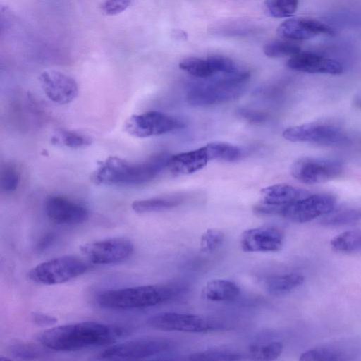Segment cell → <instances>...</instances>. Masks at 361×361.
Segmentation results:
<instances>
[{"label":"cell","mask_w":361,"mask_h":361,"mask_svg":"<svg viewBox=\"0 0 361 361\" xmlns=\"http://www.w3.org/2000/svg\"><path fill=\"white\" fill-rule=\"evenodd\" d=\"M127 334L123 326L90 321L47 329L37 340L47 349L67 352L111 344Z\"/></svg>","instance_id":"1"},{"label":"cell","mask_w":361,"mask_h":361,"mask_svg":"<svg viewBox=\"0 0 361 361\" xmlns=\"http://www.w3.org/2000/svg\"><path fill=\"white\" fill-rule=\"evenodd\" d=\"M170 156L159 153L142 163H131L118 157L101 162L92 174L97 184L137 185L152 180L164 167Z\"/></svg>","instance_id":"2"},{"label":"cell","mask_w":361,"mask_h":361,"mask_svg":"<svg viewBox=\"0 0 361 361\" xmlns=\"http://www.w3.org/2000/svg\"><path fill=\"white\" fill-rule=\"evenodd\" d=\"M176 290L168 285H148L105 290L97 295L101 307L131 310L153 307L172 298Z\"/></svg>","instance_id":"3"},{"label":"cell","mask_w":361,"mask_h":361,"mask_svg":"<svg viewBox=\"0 0 361 361\" xmlns=\"http://www.w3.org/2000/svg\"><path fill=\"white\" fill-rule=\"evenodd\" d=\"M90 263L73 255H65L41 262L30 269L29 279L37 283L57 285L83 275Z\"/></svg>","instance_id":"4"},{"label":"cell","mask_w":361,"mask_h":361,"mask_svg":"<svg viewBox=\"0 0 361 361\" xmlns=\"http://www.w3.org/2000/svg\"><path fill=\"white\" fill-rule=\"evenodd\" d=\"M249 77L247 72L240 71L195 87L188 93V102L194 106H207L232 100L243 92L244 83Z\"/></svg>","instance_id":"5"},{"label":"cell","mask_w":361,"mask_h":361,"mask_svg":"<svg viewBox=\"0 0 361 361\" xmlns=\"http://www.w3.org/2000/svg\"><path fill=\"white\" fill-rule=\"evenodd\" d=\"M171 343L160 338H143L112 345L100 352L99 360H141L159 355L171 348Z\"/></svg>","instance_id":"6"},{"label":"cell","mask_w":361,"mask_h":361,"mask_svg":"<svg viewBox=\"0 0 361 361\" xmlns=\"http://www.w3.org/2000/svg\"><path fill=\"white\" fill-rule=\"evenodd\" d=\"M283 137L290 142H308L323 146L343 143L346 137L338 126L329 122H310L286 128Z\"/></svg>","instance_id":"7"},{"label":"cell","mask_w":361,"mask_h":361,"mask_svg":"<svg viewBox=\"0 0 361 361\" xmlns=\"http://www.w3.org/2000/svg\"><path fill=\"white\" fill-rule=\"evenodd\" d=\"M336 204V199L331 194L307 195L280 207L278 215L293 222L305 223L330 213Z\"/></svg>","instance_id":"8"},{"label":"cell","mask_w":361,"mask_h":361,"mask_svg":"<svg viewBox=\"0 0 361 361\" xmlns=\"http://www.w3.org/2000/svg\"><path fill=\"white\" fill-rule=\"evenodd\" d=\"M185 126L181 120L164 113L151 111L133 115L124 124V130L140 138L160 135Z\"/></svg>","instance_id":"9"},{"label":"cell","mask_w":361,"mask_h":361,"mask_svg":"<svg viewBox=\"0 0 361 361\" xmlns=\"http://www.w3.org/2000/svg\"><path fill=\"white\" fill-rule=\"evenodd\" d=\"M80 250L91 264H111L128 259L133 252L134 245L126 238L115 237L87 243Z\"/></svg>","instance_id":"10"},{"label":"cell","mask_w":361,"mask_h":361,"mask_svg":"<svg viewBox=\"0 0 361 361\" xmlns=\"http://www.w3.org/2000/svg\"><path fill=\"white\" fill-rule=\"evenodd\" d=\"M343 172L342 164L334 159L303 157L295 161L291 175L305 184L326 183L338 177Z\"/></svg>","instance_id":"11"},{"label":"cell","mask_w":361,"mask_h":361,"mask_svg":"<svg viewBox=\"0 0 361 361\" xmlns=\"http://www.w3.org/2000/svg\"><path fill=\"white\" fill-rule=\"evenodd\" d=\"M147 324L154 329L164 331L203 333L216 328L212 320L198 315L161 312L148 318Z\"/></svg>","instance_id":"12"},{"label":"cell","mask_w":361,"mask_h":361,"mask_svg":"<svg viewBox=\"0 0 361 361\" xmlns=\"http://www.w3.org/2000/svg\"><path fill=\"white\" fill-rule=\"evenodd\" d=\"M283 243V233L273 226L250 228L244 231L240 237V247L245 252H277Z\"/></svg>","instance_id":"13"},{"label":"cell","mask_w":361,"mask_h":361,"mask_svg":"<svg viewBox=\"0 0 361 361\" xmlns=\"http://www.w3.org/2000/svg\"><path fill=\"white\" fill-rule=\"evenodd\" d=\"M39 80L47 97L56 104H68L78 95V87L75 80L61 72L44 71L39 75Z\"/></svg>","instance_id":"14"},{"label":"cell","mask_w":361,"mask_h":361,"mask_svg":"<svg viewBox=\"0 0 361 361\" xmlns=\"http://www.w3.org/2000/svg\"><path fill=\"white\" fill-rule=\"evenodd\" d=\"M47 217L61 225H77L85 222L89 212L84 206L61 196H51L44 204Z\"/></svg>","instance_id":"15"},{"label":"cell","mask_w":361,"mask_h":361,"mask_svg":"<svg viewBox=\"0 0 361 361\" xmlns=\"http://www.w3.org/2000/svg\"><path fill=\"white\" fill-rule=\"evenodd\" d=\"M278 35L284 39L305 40L321 34L334 35V30L328 25L311 18H290L277 28Z\"/></svg>","instance_id":"16"},{"label":"cell","mask_w":361,"mask_h":361,"mask_svg":"<svg viewBox=\"0 0 361 361\" xmlns=\"http://www.w3.org/2000/svg\"><path fill=\"white\" fill-rule=\"evenodd\" d=\"M361 349L353 343H334L315 346L302 353L300 361H343L355 360Z\"/></svg>","instance_id":"17"},{"label":"cell","mask_w":361,"mask_h":361,"mask_svg":"<svg viewBox=\"0 0 361 361\" xmlns=\"http://www.w3.org/2000/svg\"><path fill=\"white\" fill-rule=\"evenodd\" d=\"M289 68L307 73L338 75L343 72L342 65L337 61L309 52H299L288 61Z\"/></svg>","instance_id":"18"},{"label":"cell","mask_w":361,"mask_h":361,"mask_svg":"<svg viewBox=\"0 0 361 361\" xmlns=\"http://www.w3.org/2000/svg\"><path fill=\"white\" fill-rule=\"evenodd\" d=\"M209 161L205 146L197 149L170 156L166 167L176 174H190L196 172Z\"/></svg>","instance_id":"19"},{"label":"cell","mask_w":361,"mask_h":361,"mask_svg":"<svg viewBox=\"0 0 361 361\" xmlns=\"http://www.w3.org/2000/svg\"><path fill=\"white\" fill-rule=\"evenodd\" d=\"M309 193L300 188L285 183L274 184L261 190L260 202L280 207L292 203Z\"/></svg>","instance_id":"20"},{"label":"cell","mask_w":361,"mask_h":361,"mask_svg":"<svg viewBox=\"0 0 361 361\" xmlns=\"http://www.w3.org/2000/svg\"><path fill=\"white\" fill-rule=\"evenodd\" d=\"M204 298L214 302H230L238 298L239 287L226 279H213L207 283L202 290Z\"/></svg>","instance_id":"21"},{"label":"cell","mask_w":361,"mask_h":361,"mask_svg":"<svg viewBox=\"0 0 361 361\" xmlns=\"http://www.w3.org/2000/svg\"><path fill=\"white\" fill-rule=\"evenodd\" d=\"M184 200V195L180 194L166 195L134 201L131 207L137 214L160 212L176 207Z\"/></svg>","instance_id":"22"},{"label":"cell","mask_w":361,"mask_h":361,"mask_svg":"<svg viewBox=\"0 0 361 361\" xmlns=\"http://www.w3.org/2000/svg\"><path fill=\"white\" fill-rule=\"evenodd\" d=\"M304 280V276L298 273L276 275L267 278L264 286L271 294L279 295L288 293L300 286Z\"/></svg>","instance_id":"23"},{"label":"cell","mask_w":361,"mask_h":361,"mask_svg":"<svg viewBox=\"0 0 361 361\" xmlns=\"http://www.w3.org/2000/svg\"><path fill=\"white\" fill-rule=\"evenodd\" d=\"M330 245L331 248L341 253L361 252V231H348L334 237Z\"/></svg>","instance_id":"24"},{"label":"cell","mask_w":361,"mask_h":361,"mask_svg":"<svg viewBox=\"0 0 361 361\" xmlns=\"http://www.w3.org/2000/svg\"><path fill=\"white\" fill-rule=\"evenodd\" d=\"M361 220V208L347 207L332 210L324 215L321 224L327 226H340L351 224Z\"/></svg>","instance_id":"25"},{"label":"cell","mask_w":361,"mask_h":361,"mask_svg":"<svg viewBox=\"0 0 361 361\" xmlns=\"http://www.w3.org/2000/svg\"><path fill=\"white\" fill-rule=\"evenodd\" d=\"M209 160L233 161L239 159L243 151L235 145L222 142L208 143L205 145Z\"/></svg>","instance_id":"26"},{"label":"cell","mask_w":361,"mask_h":361,"mask_svg":"<svg viewBox=\"0 0 361 361\" xmlns=\"http://www.w3.org/2000/svg\"><path fill=\"white\" fill-rule=\"evenodd\" d=\"M51 143L70 148H80L91 145L92 139L82 134L73 131L62 130L54 135Z\"/></svg>","instance_id":"27"},{"label":"cell","mask_w":361,"mask_h":361,"mask_svg":"<svg viewBox=\"0 0 361 361\" xmlns=\"http://www.w3.org/2000/svg\"><path fill=\"white\" fill-rule=\"evenodd\" d=\"M179 67L188 74L200 78H209L215 74L207 59L197 57L183 59L179 63Z\"/></svg>","instance_id":"28"},{"label":"cell","mask_w":361,"mask_h":361,"mask_svg":"<svg viewBox=\"0 0 361 361\" xmlns=\"http://www.w3.org/2000/svg\"><path fill=\"white\" fill-rule=\"evenodd\" d=\"M299 0H267L265 8L272 17L286 18L296 12Z\"/></svg>","instance_id":"29"},{"label":"cell","mask_w":361,"mask_h":361,"mask_svg":"<svg viewBox=\"0 0 361 361\" xmlns=\"http://www.w3.org/2000/svg\"><path fill=\"white\" fill-rule=\"evenodd\" d=\"M283 345L281 342L274 341L267 345H252L249 348L252 357L257 360H274L282 353Z\"/></svg>","instance_id":"30"},{"label":"cell","mask_w":361,"mask_h":361,"mask_svg":"<svg viewBox=\"0 0 361 361\" xmlns=\"http://www.w3.org/2000/svg\"><path fill=\"white\" fill-rule=\"evenodd\" d=\"M264 53L271 58H279L293 56L300 52V47L297 44L288 41L276 40L266 44Z\"/></svg>","instance_id":"31"},{"label":"cell","mask_w":361,"mask_h":361,"mask_svg":"<svg viewBox=\"0 0 361 361\" xmlns=\"http://www.w3.org/2000/svg\"><path fill=\"white\" fill-rule=\"evenodd\" d=\"M240 355L223 350H207L190 355L191 360H238Z\"/></svg>","instance_id":"32"},{"label":"cell","mask_w":361,"mask_h":361,"mask_svg":"<svg viewBox=\"0 0 361 361\" xmlns=\"http://www.w3.org/2000/svg\"><path fill=\"white\" fill-rule=\"evenodd\" d=\"M224 239V233L216 228L207 229L200 239V250L203 252H211L218 248Z\"/></svg>","instance_id":"33"},{"label":"cell","mask_w":361,"mask_h":361,"mask_svg":"<svg viewBox=\"0 0 361 361\" xmlns=\"http://www.w3.org/2000/svg\"><path fill=\"white\" fill-rule=\"evenodd\" d=\"M207 59L214 73H222L225 75H231L238 72L233 61L227 56L211 55Z\"/></svg>","instance_id":"34"},{"label":"cell","mask_w":361,"mask_h":361,"mask_svg":"<svg viewBox=\"0 0 361 361\" xmlns=\"http://www.w3.org/2000/svg\"><path fill=\"white\" fill-rule=\"evenodd\" d=\"M19 174L12 166H6L1 173V188L6 192H11L17 188L19 183Z\"/></svg>","instance_id":"35"},{"label":"cell","mask_w":361,"mask_h":361,"mask_svg":"<svg viewBox=\"0 0 361 361\" xmlns=\"http://www.w3.org/2000/svg\"><path fill=\"white\" fill-rule=\"evenodd\" d=\"M9 350L13 356L25 360L36 359L40 355V352L35 346L22 342L13 343Z\"/></svg>","instance_id":"36"},{"label":"cell","mask_w":361,"mask_h":361,"mask_svg":"<svg viewBox=\"0 0 361 361\" xmlns=\"http://www.w3.org/2000/svg\"><path fill=\"white\" fill-rule=\"evenodd\" d=\"M131 0H106L102 9L106 15L114 16L122 13L129 7Z\"/></svg>","instance_id":"37"},{"label":"cell","mask_w":361,"mask_h":361,"mask_svg":"<svg viewBox=\"0 0 361 361\" xmlns=\"http://www.w3.org/2000/svg\"><path fill=\"white\" fill-rule=\"evenodd\" d=\"M238 115L252 123H263L268 118L266 113L248 109H238Z\"/></svg>","instance_id":"38"},{"label":"cell","mask_w":361,"mask_h":361,"mask_svg":"<svg viewBox=\"0 0 361 361\" xmlns=\"http://www.w3.org/2000/svg\"><path fill=\"white\" fill-rule=\"evenodd\" d=\"M31 319L35 324L40 326H52L57 322V319L54 316L39 312H32Z\"/></svg>","instance_id":"39"},{"label":"cell","mask_w":361,"mask_h":361,"mask_svg":"<svg viewBox=\"0 0 361 361\" xmlns=\"http://www.w3.org/2000/svg\"><path fill=\"white\" fill-rule=\"evenodd\" d=\"M55 236L53 233H48L42 237L37 245V250L39 252L44 251L49 247L54 242Z\"/></svg>","instance_id":"40"},{"label":"cell","mask_w":361,"mask_h":361,"mask_svg":"<svg viewBox=\"0 0 361 361\" xmlns=\"http://www.w3.org/2000/svg\"><path fill=\"white\" fill-rule=\"evenodd\" d=\"M354 104L361 109V92L358 93L354 99Z\"/></svg>","instance_id":"41"}]
</instances>
